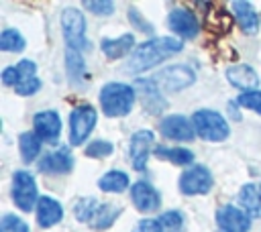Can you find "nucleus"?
<instances>
[{
	"label": "nucleus",
	"mask_w": 261,
	"mask_h": 232,
	"mask_svg": "<svg viewBox=\"0 0 261 232\" xmlns=\"http://www.w3.org/2000/svg\"><path fill=\"white\" fill-rule=\"evenodd\" d=\"M181 49H184V43L173 39V37H159V39L145 41L143 45L137 47V51L128 59L126 69L133 71V73L147 71V69L155 67L157 63H161L165 57H171V55L179 53Z\"/></svg>",
	"instance_id": "f257e3e1"
},
{
	"label": "nucleus",
	"mask_w": 261,
	"mask_h": 232,
	"mask_svg": "<svg viewBox=\"0 0 261 232\" xmlns=\"http://www.w3.org/2000/svg\"><path fill=\"white\" fill-rule=\"evenodd\" d=\"M75 218L80 222L90 224L94 230H106L108 226H112V222L120 216V208L112 206V204H100L94 197H84L75 204L73 208Z\"/></svg>",
	"instance_id": "f03ea898"
},
{
	"label": "nucleus",
	"mask_w": 261,
	"mask_h": 232,
	"mask_svg": "<svg viewBox=\"0 0 261 232\" xmlns=\"http://www.w3.org/2000/svg\"><path fill=\"white\" fill-rule=\"evenodd\" d=\"M135 104V88L126 83H106L100 92V106L106 116H126Z\"/></svg>",
	"instance_id": "7ed1b4c3"
},
{
	"label": "nucleus",
	"mask_w": 261,
	"mask_h": 232,
	"mask_svg": "<svg viewBox=\"0 0 261 232\" xmlns=\"http://www.w3.org/2000/svg\"><path fill=\"white\" fill-rule=\"evenodd\" d=\"M192 124H194L196 134L204 140L220 142L230 134L226 120L214 110H196L192 116Z\"/></svg>",
	"instance_id": "20e7f679"
},
{
	"label": "nucleus",
	"mask_w": 261,
	"mask_h": 232,
	"mask_svg": "<svg viewBox=\"0 0 261 232\" xmlns=\"http://www.w3.org/2000/svg\"><path fill=\"white\" fill-rule=\"evenodd\" d=\"M61 26H63V37L67 43V49H88V39H86V18L80 10L75 8H65L61 12Z\"/></svg>",
	"instance_id": "39448f33"
},
{
	"label": "nucleus",
	"mask_w": 261,
	"mask_h": 232,
	"mask_svg": "<svg viewBox=\"0 0 261 232\" xmlns=\"http://www.w3.org/2000/svg\"><path fill=\"white\" fill-rule=\"evenodd\" d=\"M96 118H98V112L90 104H82L71 112V116H69V140H71V144H82L88 138V134L94 130Z\"/></svg>",
	"instance_id": "423d86ee"
},
{
	"label": "nucleus",
	"mask_w": 261,
	"mask_h": 232,
	"mask_svg": "<svg viewBox=\"0 0 261 232\" xmlns=\"http://www.w3.org/2000/svg\"><path fill=\"white\" fill-rule=\"evenodd\" d=\"M194 79H196V75H194V71L188 65L165 67L161 73H157L153 77V81L159 88V92H179V90L192 85Z\"/></svg>",
	"instance_id": "0eeeda50"
},
{
	"label": "nucleus",
	"mask_w": 261,
	"mask_h": 232,
	"mask_svg": "<svg viewBox=\"0 0 261 232\" xmlns=\"http://www.w3.org/2000/svg\"><path fill=\"white\" fill-rule=\"evenodd\" d=\"M12 199L22 212H33V206L37 201V181L29 171H14Z\"/></svg>",
	"instance_id": "6e6552de"
},
{
	"label": "nucleus",
	"mask_w": 261,
	"mask_h": 232,
	"mask_svg": "<svg viewBox=\"0 0 261 232\" xmlns=\"http://www.w3.org/2000/svg\"><path fill=\"white\" fill-rule=\"evenodd\" d=\"M210 187H212V175L202 165H196L184 171V175L179 177V189L186 195H202V193H208Z\"/></svg>",
	"instance_id": "1a4fd4ad"
},
{
	"label": "nucleus",
	"mask_w": 261,
	"mask_h": 232,
	"mask_svg": "<svg viewBox=\"0 0 261 232\" xmlns=\"http://www.w3.org/2000/svg\"><path fill=\"white\" fill-rule=\"evenodd\" d=\"M216 222L222 232H249L251 220L245 214V210H239L237 206H222L216 212Z\"/></svg>",
	"instance_id": "9d476101"
},
{
	"label": "nucleus",
	"mask_w": 261,
	"mask_h": 232,
	"mask_svg": "<svg viewBox=\"0 0 261 232\" xmlns=\"http://www.w3.org/2000/svg\"><path fill=\"white\" fill-rule=\"evenodd\" d=\"M153 132L151 130H137L130 136V147H128V155H130V163L137 171H143L147 167V159H149V151L153 147Z\"/></svg>",
	"instance_id": "9b49d317"
},
{
	"label": "nucleus",
	"mask_w": 261,
	"mask_h": 232,
	"mask_svg": "<svg viewBox=\"0 0 261 232\" xmlns=\"http://www.w3.org/2000/svg\"><path fill=\"white\" fill-rule=\"evenodd\" d=\"M167 22H169V28L175 35L184 37V39H194L198 35V31H200L198 18H196V14L190 8H175V10H171Z\"/></svg>",
	"instance_id": "f8f14e48"
},
{
	"label": "nucleus",
	"mask_w": 261,
	"mask_h": 232,
	"mask_svg": "<svg viewBox=\"0 0 261 232\" xmlns=\"http://www.w3.org/2000/svg\"><path fill=\"white\" fill-rule=\"evenodd\" d=\"M33 124H35V134L41 138V140H47V142H55L59 138V132H61V118L55 110H43L39 114H35L33 118Z\"/></svg>",
	"instance_id": "ddd939ff"
},
{
	"label": "nucleus",
	"mask_w": 261,
	"mask_h": 232,
	"mask_svg": "<svg viewBox=\"0 0 261 232\" xmlns=\"http://www.w3.org/2000/svg\"><path fill=\"white\" fill-rule=\"evenodd\" d=\"M159 130H161L163 136L173 138V140H192L194 132H196L194 124H190V120L186 116H179V114L163 118L161 124H159Z\"/></svg>",
	"instance_id": "4468645a"
},
{
	"label": "nucleus",
	"mask_w": 261,
	"mask_h": 232,
	"mask_svg": "<svg viewBox=\"0 0 261 232\" xmlns=\"http://www.w3.org/2000/svg\"><path fill=\"white\" fill-rule=\"evenodd\" d=\"M16 67V71H18V81H16V85H14V90H16V94H20V96H31V94H35L39 88H41V81H39V77L35 75V71H37V65L31 61V59H22L18 65H14Z\"/></svg>",
	"instance_id": "2eb2a0df"
},
{
	"label": "nucleus",
	"mask_w": 261,
	"mask_h": 232,
	"mask_svg": "<svg viewBox=\"0 0 261 232\" xmlns=\"http://www.w3.org/2000/svg\"><path fill=\"white\" fill-rule=\"evenodd\" d=\"M73 167V157L69 153V147H61L55 153H47L39 161V169L43 173H67Z\"/></svg>",
	"instance_id": "dca6fc26"
},
{
	"label": "nucleus",
	"mask_w": 261,
	"mask_h": 232,
	"mask_svg": "<svg viewBox=\"0 0 261 232\" xmlns=\"http://www.w3.org/2000/svg\"><path fill=\"white\" fill-rule=\"evenodd\" d=\"M130 197L139 212H153V210H157V206L161 201L157 189L153 185H149L147 181H137L130 187Z\"/></svg>",
	"instance_id": "f3484780"
},
{
	"label": "nucleus",
	"mask_w": 261,
	"mask_h": 232,
	"mask_svg": "<svg viewBox=\"0 0 261 232\" xmlns=\"http://www.w3.org/2000/svg\"><path fill=\"white\" fill-rule=\"evenodd\" d=\"M232 12H234V18H237L239 26L243 28V33L255 35V33L259 31V16H257V12L253 10L251 2L234 0V2H232Z\"/></svg>",
	"instance_id": "a211bd4d"
},
{
	"label": "nucleus",
	"mask_w": 261,
	"mask_h": 232,
	"mask_svg": "<svg viewBox=\"0 0 261 232\" xmlns=\"http://www.w3.org/2000/svg\"><path fill=\"white\" fill-rule=\"evenodd\" d=\"M226 79L234 85V88H241L245 92H251L257 88L259 83V75L253 67L249 65H234V67H228L226 69Z\"/></svg>",
	"instance_id": "6ab92c4d"
},
{
	"label": "nucleus",
	"mask_w": 261,
	"mask_h": 232,
	"mask_svg": "<svg viewBox=\"0 0 261 232\" xmlns=\"http://www.w3.org/2000/svg\"><path fill=\"white\" fill-rule=\"evenodd\" d=\"M137 88L141 90L143 104L151 114H159L165 108V100L153 79H137Z\"/></svg>",
	"instance_id": "aec40b11"
},
{
	"label": "nucleus",
	"mask_w": 261,
	"mask_h": 232,
	"mask_svg": "<svg viewBox=\"0 0 261 232\" xmlns=\"http://www.w3.org/2000/svg\"><path fill=\"white\" fill-rule=\"evenodd\" d=\"M61 216H63V210H61L57 199H53L49 195L39 199V204H37V222H39V226H43V228L55 226L61 220Z\"/></svg>",
	"instance_id": "412c9836"
},
{
	"label": "nucleus",
	"mask_w": 261,
	"mask_h": 232,
	"mask_svg": "<svg viewBox=\"0 0 261 232\" xmlns=\"http://www.w3.org/2000/svg\"><path fill=\"white\" fill-rule=\"evenodd\" d=\"M133 45H135V37L128 33V35H122L118 39H104L100 43V49L108 59H120V57H126L130 53Z\"/></svg>",
	"instance_id": "4be33fe9"
},
{
	"label": "nucleus",
	"mask_w": 261,
	"mask_h": 232,
	"mask_svg": "<svg viewBox=\"0 0 261 232\" xmlns=\"http://www.w3.org/2000/svg\"><path fill=\"white\" fill-rule=\"evenodd\" d=\"M239 204L247 214L261 216V185H255V183L243 185L239 191Z\"/></svg>",
	"instance_id": "5701e85b"
},
{
	"label": "nucleus",
	"mask_w": 261,
	"mask_h": 232,
	"mask_svg": "<svg viewBox=\"0 0 261 232\" xmlns=\"http://www.w3.org/2000/svg\"><path fill=\"white\" fill-rule=\"evenodd\" d=\"M41 138L35 132H22L18 136V147H20V155L24 163H33L37 159V155L41 153Z\"/></svg>",
	"instance_id": "b1692460"
},
{
	"label": "nucleus",
	"mask_w": 261,
	"mask_h": 232,
	"mask_svg": "<svg viewBox=\"0 0 261 232\" xmlns=\"http://www.w3.org/2000/svg\"><path fill=\"white\" fill-rule=\"evenodd\" d=\"M98 187L102 191H110V193H120L128 187V175L122 171H108L106 175L100 177Z\"/></svg>",
	"instance_id": "393cba45"
},
{
	"label": "nucleus",
	"mask_w": 261,
	"mask_h": 232,
	"mask_svg": "<svg viewBox=\"0 0 261 232\" xmlns=\"http://www.w3.org/2000/svg\"><path fill=\"white\" fill-rule=\"evenodd\" d=\"M155 155L159 159H167L171 161L173 165H190L194 161V153L188 151V149H169V147H155Z\"/></svg>",
	"instance_id": "a878e982"
},
{
	"label": "nucleus",
	"mask_w": 261,
	"mask_h": 232,
	"mask_svg": "<svg viewBox=\"0 0 261 232\" xmlns=\"http://www.w3.org/2000/svg\"><path fill=\"white\" fill-rule=\"evenodd\" d=\"M0 49L10 53H20L24 49V39L16 28H6L0 35Z\"/></svg>",
	"instance_id": "bb28decb"
},
{
	"label": "nucleus",
	"mask_w": 261,
	"mask_h": 232,
	"mask_svg": "<svg viewBox=\"0 0 261 232\" xmlns=\"http://www.w3.org/2000/svg\"><path fill=\"white\" fill-rule=\"evenodd\" d=\"M65 67L69 71V75L73 79H82L84 73H86V67H84V59L80 55V51L75 49H67L65 51Z\"/></svg>",
	"instance_id": "cd10ccee"
},
{
	"label": "nucleus",
	"mask_w": 261,
	"mask_h": 232,
	"mask_svg": "<svg viewBox=\"0 0 261 232\" xmlns=\"http://www.w3.org/2000/svg\"><path fill=\"white\" fill-rule=\"evenodd\" d=\"M159 224H161L163 232H184V216L175 210L161 214Z\"/></svg>",
	"instance_id": "c85d7f7f"
},
{
	"label": "nucleus",
	"mask_w": 261,
	"mask_h": 232,
	"mask_svg": "<svg viewBox=\"0 0 261 232\" xmlns=\"http://www.w3.org/2000/svg\"><path fill=\"white\" fill-rule=\"evenodd\" d=\"M241 106H245V108H251L253 112H257V114H261V92L259 90H251V92H243L241 96H239V100H237Z\"/></svg>",
	"instance_id": "c756f323"
},
{
	"label": "nucleus",
	"mask_w": 261,
	"mask_h": 232,
	"mask_svg": "<svg viewBox=\"0 0 261 232\" xmlns=\"http://www.w3.org/2000/svg\"><path fill=\"white\" fill-rule=\"evenodd\" d=\"M112 151H114L112 142H108V140H94V142H90L86 147V157H92V159H96V157H108Z\"/></svg>",
	"instance_id": "7c9ffc66"
},
{
	"label": "nucleus",
	"mask_w": 261,
	"mask_h": 232,
	"mask_svg": "<svg viewBox=\"0 0 261 232\" xmlns=\"http://www.w3.org/2000/svg\"><path fill=\"white\" fill-rule=\"evenodd\" d=\"M0 232H29V226L24 224V220L12 214H6L0 222Z\"/></svg>",
	"instance_id": "2f4dec72"
},
{
	"label": "nucleus",
	"mask_w": 261,
	"mask_h": 232,
	"mask_svg": "<svg viewBox=\"0 0 261 232\" xmlns=\"http://www.w3.org/2000/svg\"><path fill=\"white\" fill-rule=\"evenodd\" d=\"M84 8L92 10L94 14H102V16L114 12V4L108 2V0H98V2H94V0H86V2H84Z\"/></svg>",
	"instance_id": "473e14b6"
},
{
	"label": "nucleus",
	"mask_w": 261,
	"mask_h": 232,
	"mask_svg": "<svg viewBox=\"0 0 261 232\" xmlns=\"http://www.w3.org/2000/svg\"><path fill=\"white\" fill-rule=\"evenodd\" d=\"M128 20H130L133 24H137L139 31H143V33H153V26H151L147 20H143V16L139 14L137 8H130V10H128Z\"/></svg>",
	"instance_id": "72a5a7b5"
},
{
	"label": "nucleus",
	"mask_w": 261,
	"mask_h": 232,
	"mask_svg": "<svg viewBox=\"0 0 261 232\" xmlns=\"http://www.w3.org/2000/svg\"><path fill=\"white\" fill-rule=\"evenodd\" d=\"M135 232H163L159 220H151V218H145V220H139V224L135 226Z\"/></svg>",
	"instance_id": "f704fd0d"
},
{
	"label": "nucleus",
	"mask_w": 261,
	"mask_h": 232,
	"mask_svg": "<svg viewBox=\"0 0 261 232\" xmlns=\"http://www.w3.org/2000/svg\"><path fill=\"white\" fill-rule=\"evenodd\" d=\"M2 81L6 83V85H16V81H18V71H16V67H6L4 71H2Z\"/></svg>",
	"instance_id": "c9c22d12"
},
{
	"label": "nucleus",
	"mask_w": 261,
	"mask_h": 232,
	"mask_svg": "<svg viewBox=\"0 0 261 232\" xmlns=\"http://www.w3.org/2000/svg\"><path fill=\"white\" fill-rule=\"evenodd\" d=\"M228 108H230V110H232V116H234V118H237V120H239V118H241V116H239V112H237V108H234V102H230V104H228Z\"/></svg>",
	"instance_id": "e433bc0d"
}]
</instances>
